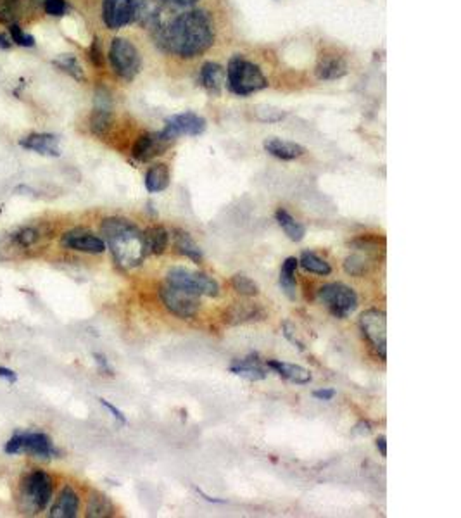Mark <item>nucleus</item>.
<instances>
[{"label": "nucleus", "instance_id": "1", "mask_svg": "<svg viewBox=\"0 0 461 518\" xmlns=\"http://www.w3.org/2000/svg\"><path fill=\"white\" fill-rule=\"evenodd\" d=\"M154 40L163 51L184 59L204 54L214 42V26L204 10H189L171 23L154 30Z\"/></svg>", "mask_w": 461, "mask_h": 518}, {"label": "nucleus", "instance_id": "2", "mask_svg": "<svg viewBox=\"0 0 461 518\" xmlns=\"http://www.w3.org/2000/svg\"><path fill=\"white\" fill-rule=\"evenodd\" d=\"M101 232L104 235L105 248L121 268H135L146 259L147 249L143 234L126 218H105L102 220Z\"/></svg>", "mask_w": 461, "mask_h": 518}, {"label": "nucleus", "instance_id": "3", "mask_svg": "<svg viewBox=\"0 0 461 518\" xmlns=\"http://www.w3.org/2000/svg\"><path fill=\"white\" fill-rule=\"evenodd\" d=\"M54 494V481L47 472L35 468L24 474L19 485V508L24 515L45 512Z\"/></svg>", "mask_w": 461, "mask_h": 518}, {"label": "nucleus", "instance_id": "4", "mask_svg": "<svg viewBox=\"0 0 461 518\" xmlns=\"http://www.w3.org/2000/svg\"><path fill=\"white\" fill-rule=\"evenodd\" d=\"M227 83L228 88L235 95H241V97H245V95H251L268 87V80L265 78L259 66L247 61L242 55H235L228 62Z\"/></svg>", "mask_w": 461, "mask_h": 518}, {"label": "nucleus", "instance_id": "5", "mask_svg": "<svg viewBox=\"0 0 461 518\" xmlns=\"http://www.w3.org/2000/svg\"><path fill=\"white\" fill-rule=\"evenodd\" d=\"M7 454H31L40 460H52L61 456V451L54 446L51 437L44 432L16 431L3 447Z\"/></svg>", "mask_w": 461, "mask_h": 518}, {"label": "nucleus", "instance_id": "6", "mask_svg": "<svg viewBox=\"0 0 461 518\" xmlns=\"http://www.w3.org/2000/svg\"><path fill=\"white\" fill-rule=\"evenodd\" d=\"M109 62L111 68L119 78L132 82L140 71V54L137 51L135 45L126 38H114L111 42V49H109Z\"/></svg>", "mask_w": 461, "mask_h": 518}, {"label": "nucleus", "instance_id": "7", "mask_svg": "<svg viewBox=\"0 0 461 518\" xmlns=\"http://www.w3.org/2000/svg\"><path fill=\"white\" fill-rule=\"evenodd\" d=\"M318 299L336 318H347L358 308V294L347 285L327 284L318 291Z\"/></svg>", "mask_w": 461, "mask_h": 518}, {"label": "nucleus", "instance_id": "8", "mask_svg": "<svg viewBox=\"0 0 461 518\" xmlns=\"http://www.w3.org/2000/svg\"><path fill=\"white\" fill-rule=\"evenodd\" d=\"M166 282L185 291L193 292L197 295H207V297H216L220 294V285L213 277L200 271L186 270V268H171L166 275Z\"/></svg>", "mask_w": 461, "mask_h": 518}, {"label": "nucleus", "instance_id": "9", "mask_svg": "<svg viewBox=\"0 0 461 518\" xmlns=\"http://www.w3.org/2000/svg\"><path fill=\"white\" fill-rule=\"evenodd\" d=\"M159 294L168 311H171L175 316H178L182 320L192 318L200 308V295L185 291L182 287H177V285L168 284V282L161 287Z\"/></svg>", "mask_w": 461, "mask_h": 518}, {"label": "nucleus", "instance_id": "10", "mask_svg": "<svg viewBox=\"0 0 461 518\" xmlns=\"http://www.w3.org/2000/svg\"><path fill=\"white\" fill-rule=\"evenodd\" d=\"M353 254L344 261V270L353 277H363L379 261V242L375 239L361 237L353 242Z\"/></svg>", "mask_w": 461, "mask_h": 518}, {"label": "nucleus", "instance_id": "11", "mask_svg": "<svg viewBox=\"0 0 461 518\" xmlns=\"http://www.w3.org/2000/svg\"><path fill=\"white\" fill-rule=\"evenodd\" d=\"M360 329L382 359L387 358V316L380 309H368L360 316Z\"/></svg>", "mask_w": 461, "mask_h": 518}, {"label": "nucleus", "instance_id": "12", "mask_svg": "<svg viewBox=\"0 0 461 518\" xmlns=\"http://www.w3.org/2000/svg\"><path fill=\"white\" fill-rule=\"evenodd\" d=\"M204 130H206V119L202 116L195 114V112H182V114H175L166 119L163 133L170 140H175L182 135L197 137L204 133Z\"/></svg>", "mask_w": 461, "mask_h": 518}, {"label": "nucleus", "instance_id": "13", "mask_svg": "<svg viewBox=\"0 0 461 518\" xmlns=\"http://www.w3.org/2000/svg\"><path fill=\"white\" fill-rule=\"evenodd\" d=\"M61 245L71 249V251L87 252V254H102L105 251L104 239L97 237L85 228H73V230L66 232L61 237Z\"/></svg>", "mask_w": 461, "mask_h": 518}, {"label": "nucleus", "instance_id": "14", "mask_svg": "<svg viewBox=\"0 0 461 518\" xmlns=\"http://www.w3.org/2000/svg\"><path fill=\"white\" fill-rule=\"evenodd\" d=\"M171 142L173 140L168 139L163 132L143 133V135H140L137 139L135 146L132 149V156L137 161H140V163H147V161L154 159V157L163 156L168 150V147L171 146Z\"/></svg>", "mask_w": 461, "mask_h": 518}, {"label": "nucleus", "instance_id": "15", "mask_svg": "<svg viewBox=\"0 0 461 518\" xmlns=\"http://www.w3.org/2000/svg\"><path fill=\"white\" fill-rule=\"evenodd\" d=\"M102 19L109 30H119L135 21L132 0H104L102 2Z\"/></svg>", "mask_w": 461, "mask_h": 518}, {"label": "nucleus", "instance_id": "16", "mask_svg": "<svg viewBox=\"0 0 461 518\" xmlns=\"http://www.w3.org/2000/svg\"><path fill=\"white\" fill-rule=\"evenodd\" d=\"M230 372L234 375L249 380V382H259V380H265L268 377V368L263 365L259 356L254 354V352L245 356V358L234 359L230 365Z\"/></svg>", "mask_w": 461, "mask_h": 518}, {"label": "nucleus", "instance_id": "17", "mask_svg": "<svg viewBox=\"0 0 461 518\" xmlns=\"http://www.w3.org/2000/svg\"><path fill=\"white\" fill-rule=\"evenodd\" d=\"M135 10V21H139L147 30H157L161 26V14H163V0H132Z\"/></svg>", "mask_w": 461, "mask_h": 518}, {"label": "nucleus", "instance_id": "18", "mask_svg": "<svg viewBox=\"0 0 461 518\" xmlns=\"http://www.w3.org/2000/svg\"><path fill=\"white\" fill-rule=\"evenodd\" d=\"M19 146L26 150L40 154V156L59 157L61 149H59V139L52 133H30L19 140Z\"/></svg>", "mask_w": 461, "mask_h": 518}, {"label": "nucleus", "instance_id": "19", "mask_svg": "<svg viewBox=\"0 0 461 518\" xmlns=\"http://www.w3.org/2000/svg\"><path fill=\"white\" fill-rule=\"evenodd\" d=\"M51 235V228L49 225L40 223V225H24V227H19L17 230L12 232L10 235V241L16 248L23 249V251H28V249L35 248V245L40 244L45 237Z\"/></svg>", "mask_w": 461, "mask_h": 518}, {"label": "nucleus", "instance_id": "20", "mask_svg": "<svg viewBox=\"0 0 461 518\" xmlns=\"http://www.w3.org/2000/svg\"><path fill=\"white\" fill-rule=\"evenodd\" d=\"M80 510V496L76 494L75 489L71 485L62 487L59 492L58 499H55L54 506L51 508L49 517L51 518H75L78 515Z\"/></svg>", "mask_w": 461, "mask_h": 518}, {"label": "nucleus", "instance_id": "21", "mask_svg": "<svg viewBox=\"0 0 461 518\" xmlns=\"http://www.w3.org/2000/svg\"><path fill=\"white\" fill-rule=\"evenodd\" d=\"M265 320V311L259 306L249 304V302H235L227 313H225V322L230 325H238V323L258 322Z\"/></svg>", "mask_w": 461, "mask_h": 518}, {"label": "nucleus", "instance_id": "22", "mask_svg": "<svg viewBox=\"0 0 461 518\" xmlns=\"http://www.w3.org/2000/svg\"><path fill=\"white\" fill-rule=\"evenodd\" d=\"M263 147H265V150L270 156L281 161H294L306 153L304 147L299 146V144L287 142V140L281 139H266Z\"/></svg>", "mask_w": 461, "mask_h": 518}, {"label": "nucleus", "instance_id": "23", "mask_svg": "<svg viewBox=\"0 0 461 518\" xmlns=\"http://www.w3.org/2000/svg\"><path fill=\"white\" fill-rule=\"evenodd\" d=\"M266 366L272 368L273 372H277L281 379L288 380V382L292 383H297V386H306V383L311 382V373H309V370L302 368V366L299 365H290V363L270 359V361H266Z\"/></svg>", "mask_w": 461, "mask_h": 518}, {"label": "nucleus", "instance_id": "24", "mask_svg": "<svg viewBox=\"0 0 461 518\" xmlns=\"http://www.w3.org/2000/svg\"><path fill=\"white\" fill-rule=\"evenodd\" d=\"M225 80H227V73L216 62H206L200 68L199 82L200 85L206 88L211 95H220L221 88H223Z\"/></svg>", "mask_w": 461, "mask_h": 518}, {"label": "nucleus", "instance_id": "25", "mask_svg": "<svg viewBox=\"0 0 461 518\" xmlns=\"http://www.w3.org/2000/svg\"><path fill=\"white\" fill-rule=\"evenodd\" d=\"M347 75V64L337 55H323L316 64V76L320 80H339Z\"/></svg>", "mask_w": 461, "mask_h": 518}, {"label": "nucleus", "instance_id": "26", "mask_svg": "<svg viewBox=\"0 0 461 518\" xmlns=\"http://www.w3.org/2000/svg\"><path fill=\"white\" fill-rule=\"evenodd\" d=\"M42 0H0V24L17 23L24 9H31Z\"/></svg>", "mask_w": 461, "mask_h": 518}, {"label": "nucleus", "instance_id": "27", "mask_svg": "<svg viewBox=\"0 0 461 518\" xmlns=\"http://www.w3.org/2000/svg\"><path fill=\"white\" fill-rule=\"evenodd\" d=\"M275 218H277V223L280 225V228L284 230V234L287 235L292 242H301L302 239L306 237V228L302 227V225L299 223V221L295 220V218L292 216L287 209L278 207Z\"/></svg>", "mask_w": 461, "mask_h": 518}, {"label": "nucleus", "instance_id": "28", "mask_svg": "<svg viewBox=\"0 0 461 518\" xmlns=\"http://www.w3.org/2000/svg\"><path fill=\"white\" fill-rule=\"evenodd\" d=\"M170 185V170H168L166 164L157 163L154 166H150L146 173V189L147 192L157 193L163 192Z\"/></svg>", "mask_w": 461, "mask_h": 518}, {"label": "nucleus", "instance_id": "29", "mask_svg": "<svg viewBox=\"0 0 461 518\" xmlns=\"http://www.w3.org/2000/svg\"><path fill=\"white\" fill-rule=\"evenodd\" d=\"M299 261L295 258H287L281 264L280 270V287L281 292L287 295L290 301H294L297 294V282H295V271H297Z\"/></svg>", "mask_w": 461, "mask_h": 518}, {"label": "nucleus", "instance_id": "30", "mask_svg": "<svg viewBox=\"0 0 461 518\" xmlns=\"http://www.w3.org/2000/svg\"><path fill=\"white\" fill-rule=\"evenodd\" d=\"M173 241H175V248H177L178 252L184 254L185 258L192 259L193 263H200V261L204 259L202 249H200L199 245H197V242L190 237L189 232L175 230Z\"/></svg>", "mask_w": 461, "mask_h": 518}, {"label": "nucleus", "instance_id": "31", "mask_svg": "<svg viewBox=\"0 0 461 518\" xmlns=\"http://www.w3.org/2000/svg\"><path fill=\"white\" fill-rule=\"evenodd\" d=\"M147 254H163L170 242V234L163 227H150L143 232Z\"/></svg>", "mask_w": 461, "mask_h": 518}, {"label": "nucleus", "instance_id": "32", "mask_svg": "<svg viewBox=\"0 0 461 518\" xmlns=\"http://www.w3.org/2000/svg\"><path fill=\"white\" fill-rule=\"evenodd\" d=\"M112 128V112L111 107H101L95 105L92 116H90V130L95 137L104 139Z\"/></svg>", "mask_w": 461, "mask_h": 518}, {"label": "nucleus", "instance_id": "33", "mask_svg": "<svg viewBox=\"0 0 461 518\" xmlns=\"http://www.w3.org/2000/svg\"><path fill=\"white\" fill-rule=\"evenodd\" d=\"M87 517L89 518H107L114 515V505L111 499L102 492H92L87 505Z\"/></svg>", "mask_w": 461, "mask_h": 518}, {"label": "nucleus", "instance_id": "34", "mask_svg": "<svg viewBox=\"0 0 461 518\" xmlns=\"http://www.w3.org/2000/svg\"><path fill=\"white\" fill-rule=\"evenodd\" d=\"M297 261L299 266H301L302 270L309 271V273L322 275V277H327V275L332 273V266H330L325 259L316 256L313 251H304Z\"/></svg>", "mask_w": 461, "mask_h": 518}, {"label": "nucleus", "instance_id": "35", "mask_svg": "<svg viewBox=\"0 0 461 518\" xmlns=\"http://www.w3.org/2000/svg\"><path fill=\"white\" fill-rule=\"evenodd\" d=\"M52 64L58 69H61V71H64L66 75L71 76V78L78 80V82H83V80H85V73H83L82 66H80L78 59H76L75 55L62 54L59 55V58H55L54 61H52Z\"/></svg>", "mask_w": 461, "mask_h": 518}, {"label": "nucleus", "instance_id": "36", "mask_svg": "<svg viewBox=\"0 0 461 518\" xmlns=\"http://www.w3.org/2000/svg\"><path fill=\"white\" fill-rule=\"evenodd\" d=\"M232 287H234V291L237 294L245 295V297H254V295L259 294V285L242 273H237L232 277Z\"/></svg>", "mask_w": 461, "mask_h": 518}, {"label": "nucleus", "instance_id": "37", "mask_svg": "<svg viewBox=\"0 0 461 518\" xmlns=\"http://www.w3.org/2000/svg\"><path fill=\"white\" fill-rule=\"evenodd\" d=\"M9 35H10V38H12L14 45H19V47H26V49L35 47V45H37V40H35L33 35L26 33V31H24L17 23L9 24Z\"/></svg>", "mask_w": 461, "mask_h": 518}, {"label": "nucleus", "instance_id": "38", "mask_svg": "<svg viewBox=\"0 0 461 518\" xmlns=\"http://www.w3.org/2000/svg\"><path fill=\"white\" fill-rule=\"evenodd\" d=\"M42 7H44L45 14L52 17H62L68 12V2L66 0H42Z\"/></svg>", "mask_w": 461, "mask_h": 518}, {"label": "nucleus", "instance_id": "39", "mask_svg": "<svg viewBox=\"0 0 461 518\" xmlns=\"http://www.w3.org/2000/svg\"><path fill=\"white\" fill-rule=\"evenodd\" d=\"M256 116L265 123H277L281 121L287 114H285L284 111H280V109L270 107V105H259V107L256 109Z\"/></svg>", "mask_w": 461, "mask_h": 518}, {"label": "nucleus", "instance_id": "40", "mask_svg": "<svg viewBox=\"0 0 461 518\" xmlns=\"http://www.w3.org/2000/svg\"><path fill=\"white\" fill-rule=\"evenodd\" d=\"M89 55H90V61H92V64L95 66V68H102V66H104V58H102V45H101V40H98L97 37L94 38L92 45H90Z\"/></svg>", "mask_w": 461, "mask_h": 518}, {"label": "nucleus", "instance_id": "41", "mask_svg": "<svg viewBox=\"0 0 461 518\" xmlns=\"http://www.w3.org/2000/svg\"><path fill=\"white\" fill-rule=\"evenodd\" d=\"M98 403H101L102 406H104L105 410H107L109 413H111L112 417H114L116 420L119 422V424L126 425V417H125V415H123L121 410H118V408H116L114 404H111V403H109V401H105V399H98Z\"/></svg>", "mask_w": 461, "mask_h": 518}, {"label": "nucleus", "instance_id": "42", "mask_svg": "<svg viewBox=\"0 0 461 518\" xmlns=\"http://www.w3.org/2000/svg\"><path fill=\"white\" fill-rule=\"evenodd\" d=\"M284 336L287 337V339L290 340L292 344L297 345L299 349H304V344H302V340H299V339H297V336H295L294 327H292L290 323H288V322H285V323H284Z\"/></svg>", "mask_w": 461, "mask_h": 518}, {"label": "nucleus", "instance_id": "43", "mask_svg": "<svg viewBox=\"0 0 461 518\" xmlns=\"http://www.w3.org/2000/svg\"><path fill=\"white\" fill-rule=\"evenodd\" d=\"M94 359H95V363H97L98 370H101L102 373H105V375H112V368H111V365H109L107 358H105L104 354H101V352H95Z\"/></svg>", "mask_w": 461, "mask_h": 518}, {"label": "nucleus", "instance_id": "44", "mask_svg": "<svg viewBox=\"0 0 461 518\" xmlns=\"http://www.w3.org/2000/svg\"><path fill=\"white\" fill-rule=\"evenodd\" d=\"M333 396H336V390L333 389H318L313 392V397L320 401H330L333 399Z\"/></svg>", "mask_w": 461, "mask_h": 518}, {"label": "nucleus", "instance_id": "45", "mask_svg": "<svg viewBox=\"0 0 461 518\" xmlns=\"http://www.w3.org/2000/svg\"><path fill=\"white\" fill-rule=\"evenodd\" d=\"M0 379L7 380L9 383H16L17 382L16 372H12L10 368H6V366H0Z\"/></svg>", "mask_w": 461, "mask_h": 518}, {"label": "nucleus", "instance_id": "46", "mask_svg": "<svg viewBox=\"0 0 461 518\" xmlns=\"http://www.w3.org/2000/svg\"><path fill=\"white\" fill-rule=\"evenodd\" d=\"M164 6H173V7H180V9H184V7H192L195 6L197 0H163Z\"/></svg>", "mask_w": 461, "mask_h": 518}, {"label": "nucleus", "instance_id": "47", "mask_svg": "<svg viewBox=\"0 0 461 518\" xmlns=\"http://www.w3.org/2000/svg\"><path fill=\"white\" fill-rule=\"evenodd\" d=\"M14 47V42L12 38H10L9 33H6V31H2L0 33V51H9V49Z\"/></svg>", "mask_w": 461, "mask_h": 518}, {"label": "nucleus", "instance_id": "48", "mask_svg": "<svg viewBox=\"0 0 461 518\" xmlns=\"http://www.w3.org/2000/svg\"><path fill=\"white\" fill-rule=\"evenodd\" d=\"M376 449L380 451V454H382L383 458L387 456V440L383 435H380L379 439H376Z\"/></svg>", "mask_w": 461, "mask_h": 518}, {"label": "nucleus", "instance_id": "49", "mask_svg": "<svg viewBox=\"0 0 461 518\" xmlns=\"http://www.w3.org/2000/svg\"><path fill=\"white\" fill-rule=\"evenodd\" d=\"M356 432H360V433H369V432H372V427H369L368 422H360V424L356 425Z\"/></svg>", "mask_w": 461, "mask_h": 518}]
</instances>
